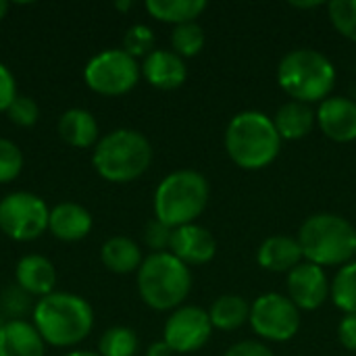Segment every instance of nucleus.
I'll list each match as a JSON object with an SVG mask.
<instances>
[{"label": "nucleus", "instance_id": "obj_1", "mask_svg": "<svg viewBox=\"0 0 356 356\" xmlns=\"http://www.w3.org/2000/svg\"><path fill=\"white\" fill-rule=\"evenodd\" d=\"M31 323L46 344L69 348L90 336L94 311L90 302L77 294L52 292L35 302Z\"/></svg>", "mask_w": 356, "mask_h": 356}, {"label": "nucleus", "instance_id": "obj_2", "mask_svg": "<svg viewBox=\"0 0 356 356\" xmlns=\"http://www.w3.org/2000/svg\"><path fill=\"white\" fill-rule=\"evenodd\" d=\"M225 150L238 167L254 171L277 159L282 138L271 117L261 111H244L238 113L225 129Z\"/></svg>", "mask_w": 356, "mask_h": 356}, {"label": "nucleus", "instance_id": "obj_3", "mask_svg": "<svg viewBox=\"0 0 356 356\" xmlns=\"http://www.w3.org/2000/svg\"><path fill=\"white\" fill-rule=\"evenodd\" d=\"M152 163V146L148 138L136 129H115L98 140L92 154L96 173L113 184H127L148 171Z\"/></svg>", "mask_w": 356, "mask_h": 356}, {"label": "nucleus", "instance_id": "obj_4", "mask_svg": "<svg viewBox=\"0 0 356 356\" xmlns=\"http://www.w3.org/2000/svg\"><path fill=\"white\" fill-rule=\"evenodd\" d=\"M298 244L313 265H346L356 254V227L340 215L317 213L300 225Z\"/></svg>", "mask_w": 356, "mask_h": 356}, {"label": "nucleus", "instance_id": "obj_5", "mask_svg": "<svg viewBox=\"0 0 356 356\" xmlns=\"http://www.w3.org/2000/svg\"><path fill=\"white\" fill-rule=\"evenodd\" d=\"M207 204L209 181L192 169L169 173L154 192V217L173 229L194 223Z\"/></svg>", "mask_w": 356, "mask_h": 356}, {"label": "nucleus", "instance_id": "obj_6", "mask_svg": "<svg viewBox=\"0 0 356 356\" xmlns=\"http://www.w3.org/2000/svg\"><path fill=\"white\" fill-rule=\"evenodd\" d=\"M277 81L294 100L309 104L327 98L336 83V67L325 54L313 48H298L282 58Z\"/></svg>", "mask_w": 356, "mask_h": 356}, {"label": "nucleus", "instance_id": "obj_7", "mask_svg": "<svg viewBox=\"0 0 356 356\" xmlns=\"http://www.w3.org/2000/svg\"><path fill=\"white\" fill-rule=\"evenodd\" d=\"M192 288L190 269L171 252H152L138 269V292L154 311L179 307Z\"/></svg>", "mask_w": 356, "mask_h": 356}, {"label": "nucleus", "instance_id": "obj_8", "mask_svg": "<svg viewBox=\"0 0 356 356\" xmlns=\"http://www.w3.org/2000/svg\"><path fill=\"white\" fill-rule=\"evenodd\" d=\"M140 65L123 48H108L92 56L83 69L90 90L102 96H121L136 88L140 79Z\"/></svg>", "mask_w": 356, "mask_h": 356}, {"label": "nucleus", "instance_id": "obj_9", "mask_svg": "<svg viewBox=\"0 0 356 356\" xmlns=\"http://www.w3.org/2000/svg\"><path fill=\"white\" fill-rule=\"evenodd\" d=\"M50 211L31 192H10L0 200V229L10 240L31 242L48 229Z\"/></svg>", "mask_w": 356, "mask_h": 356}, {"label": "nucleus", "instance_id": "obj_10", "mask_svg": "<svg viewBox=\"0 0 356 356\" xmlns=\"http://www.w3.org/2000/svg\"><path fill=\"white\" fill-rule=\"evenodd\" d=\"M250 325L252 330L271 342L292 340L300 327L298 307L284 294H263L250 307Z\"/></svg>", "mask_w": 356, "mask_h": 356}, {"label": "nucleus", "instance_id": "obj_11", "mask_svg": "<svg viewBox=\"0 0 356 356\" xmlns=\"http://www.w3.org/2000/svg\"><path fill=\"white\" fill-rule=\"evenodd\" d=\"M213 332V323L207 311L200 307H181L165 323V342L173 353L188 355L200 350Z\"/></svg>", "mask_w": 356, "mask_h": 356}, {"label": "nucleus", "instance_id": "obj_12", "mask_svg": "<svg viewBox=\"0 0 356 356\" xmlns=\"http://www.w3.org/2000/svg\"><path fill=\"white\" fill-rule=\"evenodd\" d=\"M330 292L327 275L323 267L313 263H300L288 273V298L305 311L319 309Z\"/></svg>", "mask_w": 356, "mask_h": 356}, {"label": "nucleus", "instance_id": "obj_13", "mask_svg": "<svg viewBox=\"0 0 356 356\" xmlns=\"http://www.w3.org/2000/svg\"><path fill=\"white\" fill-rule=\"evenodd\" d=\"M169 250L186 267L188 265H204V263L213 261V257L217 252V242L207 227L190 223V225H181V227L173 229Z\"/></svg>", "mask_w": 356, "mask_h": 356}, {"label": "nucleus", "instance_id": "obj_14", "mask_svg": "<svg viewBox=\"0 0 356 356\" xmlns=\"http://www.w3.org/2000/svg\"><path fill=\"white\" fill-rule=\"evenodd\" d=\"M317 121L323 134L336 142L356 140V102L346 96H327L317 111Z\"/></svg>", "mask_w": 356, "mask_h": 356}, {"label": "nucleus", "instance_id": "obj_15", "mask_svg": "<svg viewBox=\"0 0 356 356\" xmlns=\"http://www.w3.org/2000/svg\"><path fill=\"white\" fill-rule=\"evenodd\" d=\"M140 69L142 75L148 79V83L159 90H175L188 77L184 58L173 50H152L144 58Z\"/></svg>", "mask_w": 356, "mask_h": 356}, {"label": "nucleus", "instance_id": "obj_16", "mask_svg": "<svg viewBox=\"0 0 356 356\" xmlns=\"http://www.w3.org/2000/svg\"><path fill=\"white\" fill-rule=\"evenodd\" d=\"M48 229L56 240L77 242L92 232V215L77 202H60L50 211Z\"/></svg>", "mask_w": 356, "mask_h": 356}, {"label": "nucleus", "instance_id": "obj_17", "mask_svg": "<svg viewBox=\"0 0 356 356\" xmlns=\"http://www.w3.org/2000/svg\"><path fill=\"white\" fill-rule=\"evenodd\" d=\"M15 280H17V286L29 296L44 298L52 294L54 290L56 271H54V265L46 257L25 254L15 267Z\"/></svg>", "mask_w": 356, "mask_h": 356}, {"label": "nucleus", "instance_id": "obj_18", "mask_svg": "<svg viewBox=\"0 0 356 356\" xmlns=\"http://www.w3.org/2000/svg\"><path fill=\"white\" fill-rule=\"evenodd\" d=\"M46 342L25 319L6 321L0 330V356H44Z\"/></svg>", "mask_w": 356, "mask_h": 356}, {"label": "nucleus", "instance_id": "obj_19", "mask_svg": "<svg viewBox=\"0 0 356 356\" xmlns=\"http://www.w3.org/2000/svg\"><path fill=\"white\" fill-rule=\"evenodd\" d=\"M302 248L298 244V240L290 238V236H271L267 238L259 252H257V261L263 269L267 271H275V273H284V271H292L294 267L300 265L302 261Z\"/></svg>", "mask_w": 356, "mask_h": 356}, {"label": "nucleus", "instance_id": "obj_20", "mask_svg": "<svg viewBox=\"0 0 356 356\" xmlns=\"http://www.w3.org/2000/svg\"><path fill=\"white\" fill-rule=\"evenodd\" d=\"M98 134V121L86 108H69L58 119V136L73 148L96 146Z\"/></svg>", "mask_w": 356, "mask_h": 356}, {"label": "nucleus", "instance_id": "obj_21", "mask_svg": "<svg viewBox=\"0 0 356 356\" xmlns=\"http://www.w3.org/2000/svg\"><path fill=\"white\" fill-rule=\"evenodd\" d=\"M315 119L317 115L313 113L309 104L290 100L280 106V111L273 117V123L282 140H300L311 134Z\"/></svg>", "mask_w": 356, "mask_h": 356}, {"label": "nucleus", "instance_id": "obj_22", "mask_svg": "<svg viewBox=\"0 0 356 356\" xmlns=\"http://www.w3.org/2000/svg\"><path fill=\"white\" fill-rule=\"evenodd\" d=\"M100 259H102V263H104V267L108 271L125 275V273H131V271L140 269L142 250L134 240H129L125 236H115V238H108L102 244Z\"/></svg>", "mask_w": 356, "mask_h": 356}, {"label": "nucleus", "instance_id": "obj_23", "mask_svg": "<svg viewBox=\"0 0 356 356\" xmlns=\"http://www.w3.org/2000/svg\"><path fill=\"white\" fill-rule=\"evenodd\" d=\"M209 317H211L213 327L232 332V330H238L240 325H244L250 319V307L242 296L227 294V296H221V298H217L213 302V307L209 311Z\"/></svg>", "mask_w": 356, "mask_h": 356}, {"label": "nucleus", "instance_id": "obj_24", "mask_svg": "<svg viewBox=\"0 0 356 356\" xmlns=\"http://www.w3.org/2000/svg\"><path fill=\"white\" fill-rule=\"evenodd\" d=\"M207 8L204 0H148L146 10L165 23H192Z\"/></svg>", "mask_w": 356, "mask_h": 356}, {"label": "nucleus", "instance_id": "obj_25", "mask_svg": "<svg viewBox=\"0 0 356 356\" xmlns=\"http://www.w3.org/2000/svg\"><path fill=\"white\" fill-rule=\"evenodd\" d=\"M332 300L346 315L356 313V261L346 263L334 277Z\"/></svg>", "mask_w": 356, "mask_h": 356}, {"label": "nucleus", "instance_id": "obj_26", "mask_svg": "<svg viewBox=\"0 0 356 356\" xmlns=\"http://www.w3.org/2000/svg\"><path fill=\"white\" fill-rule=\"evenodd\" d=\"M138 336L134 330L117 325L111 327L102 334L100 344H98V355L100 356H134L138 353Z\"/></svg>", "mask_w": 356, "mask_h": 356}, {"label": "nucleus", "instance_id": "obj_27", "mask_svg": "<svg viewBox=\"0 0 356 356\" xmlns=\"http://www.w3.org/2000/svg\"><path fill=\"white\" fill-rule=\"evenodd\" d=\"M204 29L192 21V23H181V25H175L173 33H171V44H173V52L179 54L181 58L184 56H196L202 46H204Z\"/></svg>", "mask_w": 356, "mask_h": 356}, {"label": "nucleus", "instance_id": "obj_28", "mask_svg": "<svg viewBox=\"0 0 356 356\" xmlns=\"http://www.w3.org/2000/svg\"><path fill=\"white\" fill-rule=\"evenodd\" d=\"M123 50L138 58V56H148L152 50H154V33L148 25H142V23H136L131 25L125 35H123Z\"/></svg>", "mask_w": 356, "mask_h": 356}, {"label": "nucleus", "instance_id": "obj_29", "mask_svg": "<svg viewBox=\"0 0 356 356\" xmlns=\"http://www.w3.org/2000/svg\"><path fill=\"white\" fill-rule=\"evenodd\" d=\"M330 19L342 35L356 42V0H334L330 4Z\"/></svg>", "mask_w": 356, "mask_h": 356}, {"label": "nucleus", "instance_id": "obj_30", "mask_svg": "<svg viewBox=\"0 0 356 356\" xmlns=\"http://www.w3.org/2000/svg\"><path fill=\"white\" fill-rule=\"evenodd\" d=\"M21 169H23L21 148L10 140L0 138V184H8L17 179Z\"/></svg>", "mask_w": 356, "mask_h": 356}, {"label": "nucleus", "instance_id": "obj_31", "mask_svg": "<svg viewBox=\"0 0 356 356\" xmlns=\"http://www.w3.org/2000/svg\"><path fill=\"white\" fill-rule=\"evenodd\" d=\"M6 115H8V119L15 125H19V127H31L40 119V108H38V102L33 98L23 96V94H17V98L6 108Z\"/></svg>", "mask_w": 356, "mask_h": 356}, {"label": "nucleus", "instance_id": "obj_32", "mask_svg": "<svg viewBox=\"0 0 356 356\" xmlns=\"http://www.w3.org/2000/svg\"><path fill=\"white\" fill-rule=\"evenodd\" d=\"M27 298H29V294L23 292L19 286H8L0 294V313L4 317H10L8 321L21 319L29 311V300Z\"/></svg>", "mask_w": 356, "mask_h": 356}, {"label": "nucleus", "instance_id": "obj_33", "mask_svg": "<svg viewBox=\"0 0 356 356\" xmlns=\"http://www.w3.org/2000/svg\"><path fill=\"white\" fill-rule=\"evenodd\" d=\"M171 238H173V227L165 225L156 217L148 221L144 229V242L148 248H152L154 252H167V248H171Z\"/></svg>", "mask_w": 356, "mask_h": 356}, {"label": "nucleus", "instance_id": "obj_34", "mask_svg": "<svg viewBox=\"0 0 356 356\" xmlns=\"http://www.w3.org/2000/svg\"><path fill=\"white\" fill-rule=\"evenodd\" d=\"M17 98V83H15V75L10 73V69L0 63V113L10 106V102Z\"/></svg>", "mask_w": 356, "mask_h": 356}, {"label": "nucleus", "instance_id": "obj_35", "mask_svg": "<svg viewBox=\"0 0 356 356\" xmlns=\"http://www.w3.org/2000/svg\"><path fill=\"white\" fill-rule=\"evenodd\" d=\"M338 338L346 350L356 353V313L355 315H344V319L338 325Z\"/></svg>", "mask_w": 356, "mask_h": 356}, {"label": "nucleus", "instance_id": "obj_36", "mask_svg": "<svg viewBox=\"0 0 356 356\" xmlns=\"http://www.w3.org/2000/svg\"><path fill=\"white\" fill-rule=\"evenodd\" d=\"M225 356H275L265 344L261 342H252V340H246V342H238L234 344Z\"/></svg>", "mask_w": 356, "mask_h": 356}, {"label": "nucleus", "instance_id": "obj_37", "mask_svg": "<svg viewBox=\"0 0 356 356\" xmlns=\"http://www.w3.org/2000/svg\"><path fill=\"white\" fill-rule=\"evenodd\" d=\"M173 355H175V353L171 350V346H169L165 340L150 344V348H148V353H146V356H173Z\"/></svg>", "mask_w": 356, "mask_h": 356}, {"label": "nucleus", "instance_id": "obj_38", "mask_svg": "<svg viewBox=\"0 0 356 356\" xmlns=\"http://www.w3.org/2000/svg\"><path fill=\"white\" fill-rule=\"evenodd\" d=\"M131 0H119V2H115V8H119V10H127V8H131Z\"/></svg>", "mask_w": 356, "mask_h": 356}, {"label": "nucleus", "instance_id": "obj_39", "mask_svg": "<svg viewBox=\"0 0 356 356\" xmlns=\"http://www.w3.org/2000/svg\"><path fill=\"white\" fill-rule=\"evenodd\" d=\"M65 356H100L98 353H92V350H73V353H69V355Z\"/></svg>", "mask_w": 356, "mask_h": 356}, {"label": "nucleus", "instance_id": "obj_40", "mask_svg": "<svg viewBox=\"0 0 356 356\" xmlns=\"http://www.w3.org/2000/svg\"><path fill=\"white\" fill-rule=\"evenodd\" d=\"M8 8H10V4L6 2V0H0V21L6 17V13H8Z\"/></svg>", "mask_w": 356, "mask_h": 356}, {"label": "nucleus", "instance_id": "obj_41", "mask_svg": "<svg viewBox=\"0 0 356 356\" xmlns=\"http://www.w3.org/2000/svg\"><path fill=\"white\" fill-rule=\"evenodd\" d=\"M292 4L298 8H313V6H319L321 2H292Z\"/></svg>", "mask_w": 356, "mask_h": 356}, {"label": "nucleus", "instance_id": "obj_42", "mask_svg": "<svg viewBox=\"0 0 356 356\" xmlns=\"http://www.w3.org/2000/svg\"><path fill=\"white\" fill-rule=\"evenodd\" d=\"M6 321H8V319H4V315L0 313V330H2L4 325H6Z\"/></svg>", "mask_w": 356, "mask_h": 356}]
</instances>
